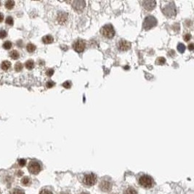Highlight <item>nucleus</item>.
Masks as SVG:
<instances>
[{
  "label": "nucleus",
  "instance_id": "f8f14e48",
  "mask_svg": "<svg viewBox=\"0 0 194 194\" xmlns=\"http://www.w3.org/2000/svg\"><path fill=\"white\" fill-rule=\"evenodd\" d=\"M68 19V14L63 12H60L58 15V21L60 24H64Z\"/></svg>",
  "mask_w": 194,
  "mask_h": 194
},
{
  "label": "nucleus",
  "instance_id": "4468645a",
  "mask_svg": "<svg viewBox=\"0 0 194 194\" xmlns=\"http://www.w3.org/2000/svg\"><path fill=\"white\" fill-rule=\"evenodd\" d=\"M53 41H54V39L51 35H46V36L43 37V38H42V41L44 44H51L53 42Z\"/></svg>",
  "mask_w": 194,
  "mask_h": 194
},
{
  "label": "nucleus",
  "instance_id": "ddd939ff",
  "mask_svg": "<svg viewBox=\"0 0 194 194\" xmlns=\"http://www.w3.org/2000/svg\"><path fill=\"white\" fill-rule=\"evenodd\" d=\"M11 67V63L8 60H4L1 64V68L4 71H7Z\"/></svg>",
  "mask_w": 194,
  "mask_h": 194
},
{
  "label": "nucleus",
  "instance_id": "9d476101",
  "mask_svg": "<svg viewBox=\"0 0 194 194\" xmlns=\"http://www.w3.org/2000/svg\"><path fill=\"white\" fill-rule=\"evenodd\" d=\"M72 6L74 9L77 11H81L84 8L85 2L84 1H74L72 3Z\"/></svg>",
  "mask_w": 194,
  "mask_h": 194
},
{
  "label": "nucleus",
  "instance_id": "7ed1b4c3",
  "mask_svg": "<svg viewBox=\"0 0 194 194\" xmlns=\"http://www.w3.org/2000/svg\"><path fill=\"white\" fill-rule=\"evenodd\" d=\"M100 33L102 35L108 39H111L114 37L115 31L114 29V27L111 24H107L103 26L100 29Z\"/></svg>",
  "mask_w": 194,
  "mask_h": 194
},
{
  "label": "nucleus",
  "instance_id": "c85d7f7f",
  "mask_svg": "<svg viewBox=\"0 0 194 194\" xmlns=\"http://www.w3.org/2000/svg\"><path fill=\"white\" fill-rule=\"evenodd\" d=\"M18 164L20 166H24L26 164V161L23 158H20L18 160Z\"/></svg>",
  "mask_w": 194,
  "mask_h": 194
},
{
  "label": "nucleus",
  "instance_id": "f704fd0d",
  "mask_svg": "<svg viewBox=\"0 0 194 194\" xmlns=\"http://www.w3.org/2000/svg\"><path fill=\"white\" fill-rule=\"evenodd\" d=\"M4 20V15L0 12V23H1Z\"/></svg>",
  "mask_w": 194,
  "mask_h": 194
},
{
  "label": "nucleus",
  "instance_id": "423d86ee",
  "mask_svg": "<svg viewBox=\"0 0 194 194\" xmlns=\"http://www.w3.org/2000/svg\"><path fill=\"white\" fill-rule=\"evenodd\" d=\"M28 169L30 172V173L33 175H37L40 172L41 170V166L38 161H30L29 166H28Z\"/></svg>",
  "mask_w": 194,
  "mask_h": 194
},
{
  "label": "nucleus",
  "instance_id": "393cba45",
  "mask_svg": "<svg viewBox=\"0 0 194 194\" xmlns=\"http://www.w3.org/2000/svg\"><path fill=\"white\" fill-rule=\"evenodd\" d=\"M5 23L9 25V26H12L13 23H14V20L12 18V17L11 16H8L7 18H6V20H5Z\"/></svg>",
  "mask_w": 194,
  "mask_h": 194
},
{
  "label": "nucleus",
  "instance_id": "f3484780",
  "mask_svg": "<svg viewBox=\"0 0 194 194\" xmlns=\"http://www.w3.org/2000/svg\"><path fill=\"white\" fill-rule=\"evenodd\" d=\"M25 66H26V68L29 70H31L33 68H34V60H29L26 62L25 63Z\"/></svg>",
  "mask_w": 194,
  "mask_h": 194
},
{
  "label": "nucleus",
  "instance_id": "c9c22d12",
  "mask_svg": "<svg viewBox=\"0 0 194 194\" xmlns=\"http://www.w3.org/2000/svg\"><path fill=\"white\" fill-rule=\"evenodd\" d=\"M67 194V193H64V192H63V193H60V194Z\"/></svg>",
  "mask_w": 194,
  "mask_h": 194
},
{
  "label": "nucleus",
  "instance_id": "f03ea898",
  "mask_svg": "<svg viewBox=\"0 0 194 194\" xmlns=\"http://www.w3.org/2000/svg\"><path fill=\"white\" fill-rule=\"evenodd\" d=\"M139 183L146 188H151L154 185V180L151 176L144 175L140 177Z\"/></svg>",
  "mask_w": 194,
  "mask_h": 194
},
{
  "label": "nucleus",
  "instance_id": "aec40b11",
  "mask_svg": "<svg viewBox=\"0 0 194 194\" xmlns=\"http://www.w3.org/2000/svg\"><path fill=\"white\" fill-rule=\"evenodd\" d=\"M26 49L29 52H33L36 50V46L34 44H31V43H29L26 46Z\"/></svg>",
  "mask_w": 194,
  "mask_h": 194
},
{
  "label": "nucleus",
  "instance_id": "6ab92c4d",
  "mask_svg": "<svg viewBox=\"0 0 194 194\" xmlns=\"http://www.w3.org/2000/svg\"><path fill=\"white\" fill-rule=\"evenodd\" d=\"M123 194H137V193L135 188H133L132 187H129L124 191Z\"/></svg>",
  "mask_w": 194,
  "mask_h": 194
},
{
  "label": "nucleus",
  "instance_id": "c756f323",
  "mask_svg": "<svg viewBox=\"0 0 194 194\" xmlns=\"http://www.w3.org/2000/svg\"><path fill=\"white\" fill-rule=\"evenodd\" d=\"M39 194H53L51 191H49L48 189H43Z\"/></svg>",
  "mask_w": 194,
  "mask_h": 194
},
{
  "label": "nucleus",
  "instance_id": "6e6552de",
  "mask_svg": "<svg viewBox=\"0 0 194 194\" xmlns=\"http://www.w3.org/2000/svg\"><path fill=\"white\" fill-rule=\"evenodd\" d=\"M86 47V43L82 39H78L74 44V49L77 52H82Z\"/></svg>",
  "mask_w": 194,
  "mask_h": 194
},
{
  "label": "nucleus",
  "instance_id": "4be33fe9",
  "mask_svg": "<svg viewBox=\"0 0 194 194\" xmlns=\"http://www.w3.org/2000/svg\"><path fill=\"white\" fill-rule=\"evenodd\" d=\"M23 64L21 63H20V62H18V63H15V70L16 71H18V72H19L22 69H23Z\"/></svg>",
  "mask_w": 194,
  "mask_h": 194
},
{
  "label": "nucleus",
  "instance_id": "cd10ccee",
  "mask_svg": "<svg viewBox=\"0 0 194 194\" xmlns=\"http://www.w3.org/2000/svg\"><path fill=\"white\" fill-rule=\"evenodd\" d=\"M63 87L66 88V89H69V88L71 87V82L69 81H65V82L63 84Z\"/></svg>",
  "mask_w": 194,
  "mask_h": 194
},
{
  "label": "nucleus",
  "instance_id": "473e14b6",
  "mask_svg": "<svg viewBox=\"0 0 194 194\" xmlns=\"http://www.w3.org/2000/svg\"><path fill=\"white\" fill-rule=\"evenodd\" d=\"M46 85H47V88H51L55 85V83H54L52 81H48L47 82Z\"/></svg>",
  "mask_w": 194,
  "mask_h": 194
},
{
  "label": "nucleus",
  "instance_id": "2eb2a0df",
  "mask_svg": "<svg viewBox=\"0 0 194 194\" xmlns=\"http://www.w3.org/2000/svg\"><path fill=\"white\" fill-rule=\"evenodd\" d=\"M31 183V180L29 177H24L22 180H21V184L25 186H29Z\"/></svg>",
  "mask_w": 194,
  "mask_h": 194
},
{
  "label": "nucleus",
  "instance_id": "b1692460",
  "mask_svg": "<svg viewBox=\"0 0 194 194\" xmlns=\"http://www.w3.org/2000/svg\"><path fill=\"white\" fill-rule=\"evenodd\" d=\"M10 194H25V193L23 191L20 190L19 188H15L11 191Z\"/></svg>",
  "mask_w": 194,
  "mask_h": 194
},
{
  "label": "nucleus",
  "instance_id": "4c0bfd02",
  "mask_svg": "<svg viewBox=\"0 0 194 194\" xmlns=\"http://www.w3.org/2000/svg\"><path fill=\"white\" fill-rule=\"evenodd\" d=\"M1 1H0V7H1Z\"/></svg>",
  "mask_w": 194,
  "mask_h": 194
},
{
  "label": "nucleus",
  "instance_id": "58836bf2",
  "mask_svg": "<svg viewBox=\"0 0 194 194\" xmlns=\"http://www.w3.org/2000/svg\"><path fill=\"white\" fill-rule=\"evenodd\" d=\"M0 194H1V192H0Z\"/></svg>",
  "mask_w": 194,
  "mask_h": 194
},
{
  "label": "nucleus",
  "instance_id": "a878e982",
  "mask_svg": "<svg viewBox=\"0 0 194 194\" xmlns=\"http://www.w3.org/2000/svg\"><path fill=\"white\" fill-rule=\"evenodd\" d=\"M7 36V33L4 30H1L0 31V39H4Z\"/></svg>",
  "mask_w": 194,
  "mask_h": 194
},
{
  "label": "nucleus",
  "instance_id": "1a4fd4ad",
  "mask_svg": "<svg viewBox=\"0 0 194 194\" xmlns=\"http://www.w3.org/2000/svg\"><path fill=\"white\" fill-rule=\"evenodd\" d=\"M117 47H118V48L120 50H121V51H126V50H128L130 48L131 43L127 41L126 40L121 39V40H120L118 42Z\"/></svg>",
  "mask_w": 194,
  "mask_h": 194
},
{
  "label": "nucleus",
  "instance_id": "5701e85b",
  "mask_svg": "<svg viewBox=\"0 0 194 194\" xmlns=\"http://www.w3.org/2000/svg\"><path fill=\"white\" fill-rule=\"evenodd\" d=\"M177 49H178V51H179L180 53H183L185 52V45L183 44L180 43V44H178V45H177Z\"/></svg>",
  "mask_w": 194,
  "mask_h": 194
},
{
  "label": "nucleus",
  "instance_id": "39448f33",
  "mask_svg": "<svg viewBox=\"0 0 194 194\" xmlns=\"http://www.w3.org/2000/svg\"><path fill=\"white\" fill-rule=\"evenodd\" d=\"M112 181L108 177H104L100 183L99 187L101 191L104 192H108L111 190L112 188Z\"/></svg>",
  "mask_w": 194,
  "mask_h": 194
},
{
  "label": "nucleus",
  "instance_id": "7c9ffc66",
  "mask_svg": "<svg viewBox=\"0 0 194 194\" xmlns=\"http://www.w3.org/2000/svg\"><path fill=\"white\" fill-rule=\"evenodd\" d=\"M46 74H47V75L48 77H52V76L53 75V74H54V70L52 69V68H49V69H48V70L47 71Z\"/></svg>",
  "mask_w": 194,
  "mask_h": 194
},
{
  "label": "nucleus",
  "instance_id": "2f4dec72",
  "mask_svg": "<svg viewBox=\"0 0 194 194\" xmlns=\"http://www.w3.org/2000/svg\"><path fill=\"white\" fill-rule=\"evenodd\" d=\"M191 39V34H185L184 35V40L185 41H188Z\"/></svg>",
  "mask_w": 194,
  "mask_h": 194
},
{
  "label": "nucleus",
  "instance_id": "dca6fc26",
  "mask_svg": "<svg viewBox=\"0 0 194 194\" xmlns=\"http://www.w3.org/2000/svg\"><path fill=\"white\" fill-rule=\"evenodd\" d=\"M4 6L7 10H12L15 6V1L12 0H8L5 2Z\"/></svg>",
  "mask_w": 194,
  "mask_h": 194
},
{
  "label": "nucleus",
  "instance_id": "0eeeda50",
  "mask_svg": "<svg viewBox=\"0 0 194 194\" xmlns=\"http://www.w3.org/2000/svg\"><path fill=\"white\" fill-rule=\"evenodd\" d=\"M97 182V177L93 173L87 174L84 176L83 178V183L88 186H92L96 183Z\"/></svg>",
  "mask_w": 194,
  "mask_h": 194
},
{
  "label": "nucleus",
  "instance_id": "bb28decb",
  "mask_svg": "<svg viewBox=\"0 0 194 194\" xmlns=\"http://www.w3.org/2000/svg\"><path fill=\"white\" fill-rule=\"evenodd\" d=\"M165 62H166V60L164 58H158L156 60V63L158 65H163V64H164Z\"/></svg>",
  "mask_w": 194,
  "mask_h": 194
},
{
  "label": "nucleus",
  "instance_id": "412c9836",
  "mask_svg": "<svg viewBox=\"0 0 194 194\" xmlns=\"http://www.w3.org/2000/svg\"><path fill=\"white\" fill-rule=\"evenodd\" d=\"M12 44L10 41H6L5 42H4V44L2 45L3 48L5 49H10L12 47Z\"/></svg>",
  "mask_w": 194,
  "mask_h": 194
},
{
  "label": "nucleus",
  "instance_id": "a211bd4d",
  "mask_svg": "<svg viewBox=\"0 0 194 194\" xmlns=\"http://www.w3.org/2000/svg\"><path fill=\"white\" fill-rule=\"evenodd\" d=\"M10 56L14 60H17V59L19 58L20 57L19 52L17 50H12V52H10Z\"/></svg>",
  "mask_w": 194,
  "mask_h": 194
},
{
  "label": "nucleus",
  "instance_id": "e433bc0d",
  "mask_svg": "<svg viewBox=\"0 0 194 194\" xmlns=\"http://www.w3.org/2000/svg\"><path fill=\"white\" fill-rule=\"evenodd\" d=\"M88 194V193H81V194Z\"/></svg>",
  "mask_w": 194,
  "mask_h": 194
},
{
  "label": "nucleus",
  "instance_id": "9b49d317",
  "mask_svg": "<svg viewBox=\"0 0 194 194\" xmlns=\"http://www.w3.org/2000/svg\"><path fill=\"white\" fill-rule=\"evenodd\" d=\"M142 4L145 9L148 10H152L155 8L156 1H142Z\"/></svg>",
  "mask_w": 194,
  "mask_h": 194
},
{
  "label": "nucleus",
  "instance_id": "20e7f679",
  "mask_svg": "<svg viewBox=\"0 0 194 194\" xmlns=\"http://www.w3.org/2000/svg\"><path fill=\"white\" fill-rule=\"evenodd\" d=\"M157 25V20L154 16H147L143 22V28L146 30H150Z\"/></svg>",
  "mask_w": 194,
  "mask_h": 194
},
{
  "label": "nucleus",
  "instance_id": "72a5a7b5",
  "mask_svg": "<svg viewBox=\"0 0 194 194\" xmlns=\"http://www.w3.org/2000/svg\"><path fill=\"white\" fill-rule=\"evenodd\" d=\"M188 49H190V50H193L194 49V44L193 43H191V44H188Z\"/></svg>",
  "mask_w": 194,
  "mask_h": 194
},
{
  "label": "nucleus",
  "instance_id": "f257e3e1",
  "mask_svg": "<svg viewBox=\"0 0 194 194\" xmlns=\"http://www.w3.org/2000/svg\"><path fill=\"white\" fill-rule=\"evenodd\" d=\"M163 13L168 18H172L175 17L177 14V10L175 7L174 2H168L166 4L162 7Z\"/></svg>",
  "mask_w": 194,
  "mask_h": 194
}]
</instances>
